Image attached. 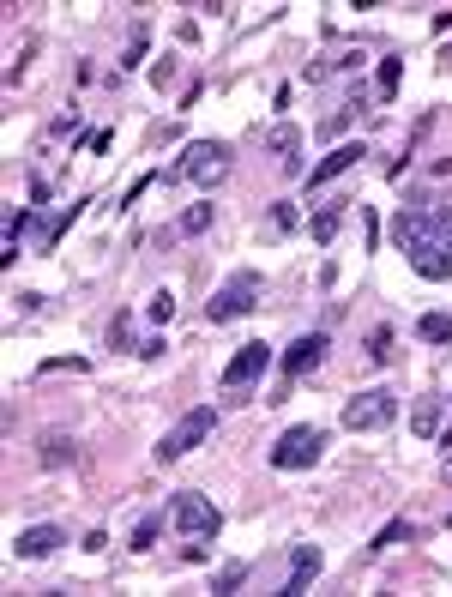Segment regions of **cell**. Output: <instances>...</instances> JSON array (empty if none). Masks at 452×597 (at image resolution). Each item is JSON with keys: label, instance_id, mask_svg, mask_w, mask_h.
Masks as SVG:
<instances>
[{"label": "cell", "instance_id": "6da1fadb", "mask_svg": "<svg viewBox=\"0 0 452 597\" xmlns=\"http://www.w3.org/2000/svg\"><path fill=\"white\" fill-rule=\"evenodd\" d=\"M230 158H236L230 140H194V145H187V158H181L176 169H163V181H194V187L212 194L217 181L230 176Z\"/></svg>", "mask_w": 452, "mask_h": 597}, {"label": "cell", "instance_id": "7a4b0ae2", "mask_svg": "<svg viewBox=\"0 0 452 597\" xmlns=\"http://www.w3.org/2000/svg\"><path fill=\"white\" fill-rule=\"evenodd\" d=\"M259 296H266V278H259V272H230V278H223V290L205 302V320H212V326H230V320L254 314Z\"/></svg>", "mask_w": 452, "mask_h": 597}, {"label": "cell", "instance_id": "3957f363", "mask_svg": "<svg viewBox=\"0 0 452 597\" xmlns=\"http://www.w3.org/2000/svg\"><path fill=\"white\" fill-rule=\"evenodd\" d=\"M320 453H326V429H314V422H295V429H284L272 447V471H308V465H320Z\"/></svg>", "mask_w": 452, "mask_h": 597}, {"label": "cell", "instance_id": "277c9868", "mask_svg": "<svg viewBox=\"0 0 452 597\" xmlns=\"http://www.w3.org/2000/svg\"><path fill=\"white\" fill-rule=\"evenodd\" d=\"M169 525H176L181 538H199V543H212L217 531H223V513H217L205 495H194V489H181L176 501H169Z\"/></svg>", "mask_w": 452, "mask_h": 597}, {"label": "cell", "instance_id": "5b68a950", "mask_svg": "<svg viewBox=\"0 0 452 597\" xmlns=\"http://www.w3.org/2000/svg\"><path fill=\"white\" fill-rule=\"evenodd\" d=\"M212 429H217V411H212V404H199V411H187V417H181L176 429H169V435L158 440V465H176V458H187V453L199 447V440L212 435Z\"/></svg>", "mask_w": 452, "mask_h": 597}, {"label": "cell", "instance_id": "8992f818", "mask_svg": "<svg viewBox=\"0 0 452 597\" xmlns=\"http://www.w3.org/2000/svg\"><path fill=\"white\" fill-rule=\"evenodd\" d=\"M393 417H398V393H386V386H368V393H356L350 404H344V429H356V435L386 429Z\"/></svg>", "mask_w": 452, "mask_h": 597}, {"label": "cell", "instance_id": "52a82bcc", "mask_svg": "<svg viewBox=\"0 0 452 597\" xmlns=\"http://www.w3.org/2000/svg\"><path fill=\"white\" fill-rule=\"evenodd\" d=\"M326 350H332V339H326V332H302V339H290L284 344V386H295V380L302 375H314L320 362H326Z\"/></svg>", "mask_w": 452, "mask_h": 597}, {"label": "cell", "instance_id": "ba28073f", "mask_svg": "<svg viewBox=\"0 0 452 597\" xmlns=\"http://www.w3.org/2000/svg\"><path fill=\"white\" fill-rule=\"evenodd\" d=\"M266 368H272V344H241L236 357L223 362V393H241V386H254L259 375H266Z\"/></svg>", "mask_w": 452, "mask_h": 597}, {"label": "cell", "instance_id": "9c48e42d", "mask_svg": "<svg viewBox=\"0 0 452 597\" xmlns=\"http://www.w3.org/2000/svg\"><path fill=\"white\" fill-rule=\"evenodd\" d=\"M393 241L404 248V254H422L429 241H440V236H434V218H429V205H404V212L393 218Z\"/></svg>", "mask_w": 452, "mask_h": 597}, {"label": "cell", "instance_id": "30bf717a", "mask_svg": "<svg viewBox=\"0 0 452 597\" xmlns=\"http://www.w3.org/2000/svg\"><path fill=\"white\" fill-rule=\"evenodd\" d=\"M362 158H368V145H362V140H356V145H332V151L308 169V194H314V187H326V181H338V176H350Z\"/></svg>", "mask_w": 452, "mask_h": 597}, {"label": "cell", "instance_id": "8fae6325", "mask_svg": "<svg viewBox=\"0 0 452 597\" xmlns=\"http://www.w3.org/2000/svg\"><path fill=\"white\" fill-rule=\"evenodd\" d=\"M320 567H326L320 543H295V549H290V579H284V592H277V597H302L320 579Z\"/></svg>", "mask_w": 452, "mask_h": 597}, {"label": "cell", "instance_id": "7c38bea8", "mask_svg": "<svg viewBox=\"0 0 452 597\" xmlns=\"http://www.w3.org/2000/svg\"><path fill=\"white\" fill-rule=\"evenodd\" d=\"M266 151L277 158V169H284L290 181H295V176H308V163H302V133H295L290 121H277L272 133H266Z\"/></svg>", "mask_w": 452, "mask_h": 597}, {"label": "cell", "instance_id": "4fadbf2b", "mask_svg": "<svg viewBox=\"0 0 452 597\" xmlns=\"http://www.w3.org/2000/svg\"><path fill=\"white\" fill-rule=\"evenodd\" d=\"M60 543H67L60 525H24L19 538H13V556H19V561H42V556H55Z\"/></svg>", "mask_w": 452, "mask_h": 597}, {"label": "cell", "instance_id": "5bb4252c", "mask_svg": "<svg viewBox=\"0 0 452 597\" xmlns=\"http://www.w3.org/2000/svg\"><path fill=\"white\" fill-rule=\"evenodd\" d=\"M37 465H42V471H60V465H79V440H73V435H60V429L37 435Z\"/></svg>", "mask_w": 452, "mask_h": 597}, {"label": "cell", "instance_id": "9a60e30c", "mask_svg": "<svg viewBox=\"0 0 452 597\" xmlns=\"http://www.w3.org/2000/svg\"><path fill=\"white\" fill-rule=\"evenodd\" d=\"M302 230V212H295V199H272L266 205V223H259V241H284Z\"/></svg>", "mask_w": 452, "mask_h": 597}, {"label": "cell", "instance_id": "2e32d148", "mask_svg": "<svg viewBox=\"0 0 452 597\" xmlns=\"http://www.w3.org/2000/svg\"><path fill=\"white\" fill-rule=\"evenodd\" d=\"M411 429H416L422 440H434L440 429H447V398H422V404L411 411Z\"/></svg>", "mask_w": 452, "mask_h": 597}, {"label": "cell", "instance_id": "e0dca14e", "mask_svg": "<svg viewBox=\"0 0 452 597\" xmlns=\"http://www.w3.org/2000/svg\"><path fill=\"white\" fill-rule=\"evenodd\" d=\"M79 218V205H60V212H49V218L37 223V254H55V241L67 236V223Z\"/></svg>", "mask_w": 452, "mask_h": 597}, {"label": "cell", "instance_id": "ac0fdd59", "mask_svg": "<svg viewBox=\"0 0 452 597\" xmlns=\"http://www.w3.org/2000/svg\"><path fill=\"white\" fill-rule=\"evenodd\" d=\"M344 205H350V199H332V205H320L314 218H308V236H314V241H332L338 230H344Z\"/></svg>", "mask_w": 452, "mask_h": 597}, {"label": "cell", "instance_id": "d6986e66", "mask_svg": "<svg viewBox=\"0 0 452 597\" xmlns=\"http://www.w3.org/2000/svg\"><path fill=\"white\" fill-rule=\"evenodd\" d=\"M362 357H368L374 368H386V362L398 357V350H393V326H374L368 339H362Z\"/></svg>", "mask_w": 452, "mask_h": 597}, {"label": "cell", "instance_id": "ffe728a7", "mask_svg": "<svg viewBox=\"0 0 452 597\" xmlns=\"http://www.w3.org/2000/svg\"><path fill=\"white\" fill-rule=\"evenodd\" d=\"M398 79H404V55H386V60H380V73H374V91L393 103L398 97Z\"/></svg>", "mask_w": 452, "mask_h": 597}, {"label": "cell", "instance_id": "44dd1931", "mask_svg": "<svg viewBox=\"0 0 452 597\" xmlns=\"http://www.w3.org/2000/svg\"><path fill=\"white\" fill-rule=\"evenodd\" d=\"M254 574V567H248V561H223V567H217L212 574V592L217 597H230V592H241V579Z\"/></svg>", "mask_w": 452, "mask_h": 597}, {"label": "cell", "instance_id": "7402d4cb", "mask_svg": "<svg viewBox=\"0 0 452 597\" xmlns=\"http://www.w3.org/2000/svg\"><path fill=\"white\" fill-rule=\"evenodd\" d=\"M212 212H217L212 199H199V205H187V212H181L176 230H181V236H205V230H212Z\"/></svg>", "mask_w": 452, "mask_h": 597}, {"label": "cell", "instance_id": "603a6c76", "mask_svg": "<svg viewBox=\"0 0 452 597\" xmlns=\"http://www.w3.org/2000/svg\"><path fill=\"white\" fill-rule=\"evenodd\" d=\"M416 339L422 344H452V314H422L416 320Z\"/></svg>", "mask_w": 452, "mask_h": 597}, {"label": "cell", "instance_id": "cb8c5ba5", "mask_svg": "<svg viewBox=\"0 0 452 597\" xmlns=\"http://www.w3.org/2000/svg\"><path fill=\"white\" fill-rule=\"evenodd\" d=\"M145 49H151V31H145V24H133V37H127V55H121L115 73H133V67H145Z\"/></svg>", "mask_w": 452, "mask_h": 597}, {"label": "cell", "instance_id": "d4e9b609", "mask_svg": "<svg viewBox=\"0 0 452 597\" xmlns=\"http://www.w3.org/2000/svg\"><path fill=\"white\" fill-rule=\"evenodd\" d=\"M109 350H133V357H139V339H133V314H127V308H121V314L109 320Z\"/></svg>", "mask_w": 452, "mask_h": 597}, {"label": "cell", "instance_id": "484cf974", "mask_svg": "<svg viewBox=\"0 0 452 597\" xmlns=\"http://www.w3.org/2000/svg\"><path fill=\"white\" fill-rule=\"evenodd\" d=\"M163 519H169V513H145V519L133 525V538H127V543H133V549H158V538H163Z\"/></svg>", "mask_w": 452, "mask_h": 597}, {"label": "cell", "instance_id": "4316f807", "mask_svg": "<svg viewBox=\"0 0 452 597\" xmlns=\"http://www.w3.org/2000/svg\"><path fill=\"white\" fill-rule=\"evenodd\" d=\"M416 538V525L411 519H393V525H380V531H374V543L368 549H393V543H411Z\"/></svg>", "mask_w": 452, "mask_h": 597}, {"label": "cell", "instance_id": "83f0119b", "mask_svg": "<svg viewBox=\"0 0 452 597\" xmlns=\"http://www.w3.org/2000/svg\"><path fill=\"white\" fill-rule=\"evenodd\" d=\"M145 314L158 320V326H169V314H176V296H169V290H158V296L145 302Z\"/></svg>", "mask_w": 452, "mask_h": 597}, {"label": "cell", "instance_id": "f1b7e54d", "mask_svg": "<svg viewBox=\"0 0 452 597\" xmlns=\"http://www.w3.org/2000/svg\"><path fill=\"white\" fill-rule=\"evenodd\" d=\"M151 85H158V91H163V85H176V60H169V55L151 60Z\"/></svg>", "mask_w": 452, "mask_h": 597}, {"label": "cell", "instance_id": "f546056e", "mask_svg": "<svg viewBox=\"0 0 452 597\" xmlns=\"http://www.w3.org/2000/svg\"><path fill=\"white\" fill-rule=\"evenodd\" d=\"M60 368H73V375H85V357H55V362H42V375H60Z\"/></svg>", "mask_w": 452, "mask_h": 597}, {"label": "cell", "instance_id": "4dcf8cb0", "mask_svg": "<svg viewBox=\"0 0 452 597\" xmlns=\"http://www.w3.org/2000/svg\"><path fill=\"white\" fill-rule=\"evenodd\" d=\"M163 350H169V344H163V339H145V344H139V362H158Z\"/></svg>", "mask_w": 452, "mask_h": 597}, {"label": "cell", "instance_id": "1f68e13d", "mask_svg": "<svg viewBox=\"0 0 452 597\" xmlns=\"http://www.w3.org/2000/svg\"><path fill=\"white\" fill-rule=\"evenodd\" d=\"M440 254H447V259H452V230H440Z\"/></svg>", "mask_w": 452, "mask_h": 597}, {"label": "cell", "instance_id": "d6a6232c", "mask_svg": "<svg viewBox=\"0 0 452 597\" xmlns=\"http://www.w3.org/2000/svg\"><path fill=\"white\" fill-rule=\"evenodd\" d=\"M447 483H452V453H447Z\"/></svg>", "mask_w": 452, "mask_h": 597}, {"label": "cell", "instance_id": "836d02e7", "mask_svg": "<svg viewBox=\"0 0 452 597\" xmlns=\"http://www.w3.org/2000/svg\"><path fill=\"white\" fill-rule=\"evenodd\" d=\"M447 525H452V519H447Z\"/></svg>", "mask_w": 452, "mask_h": 597}]
</instances>
